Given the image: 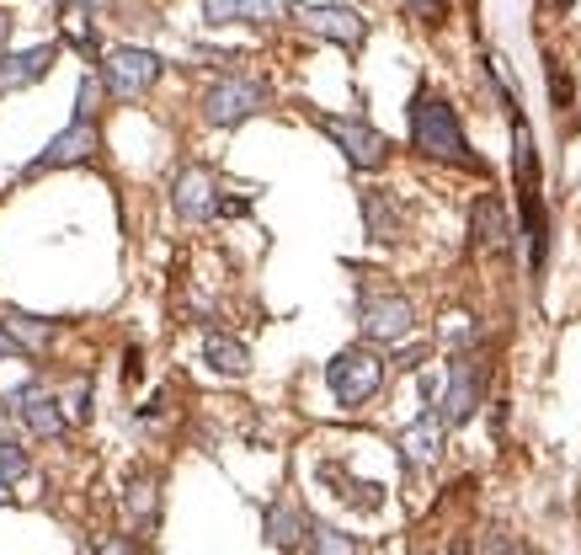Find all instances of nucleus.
Masks as SVG:
<instances>
[{"label":"nucleus","instance_id":"5","mask_svg":"<svg viewBox=\"0 0 581 555\" xmlns=\"http://www.w3.org/2000/svg\"><path fill=\"white\" fill-rule=\"evenodd\" d=\"M320 128L331 134V145H337V150L347 155V166H358V171H379V166L390 160V139H384L373 124H363V118L320 113Z\"/></svg>","mask_w":581,"mask_h":555},{"label":"nucleus","instance_id":"22","mask_svg":"<svg viewBox=\"0 0 581 555\" xmlns=\"http://www.w3.org/2000/svg\"><path fill=\"white\" fill-rule=\"evenodd\" d=\"M22 475H28V454H22V443L0 438V481H6V486H17Z\"/></svg>","mask_w":581,"mask_h":555},{"label":"nucleus","instance_id":"9","mask_svg":"<svg viewBox=\"0 0 581 555\" xmlns=\"http://www.w3.org/2000/svg\"><path fill=\"white\" fill-rule=\"evenodd\" d=\"M171 209H177V219H187V224L214 219L219 214L214 177H209L203 166H187V171H177V182H171Z\"/></svg>","mask_w":581,"mask_h":555},{"label":"nucleus","instance_id":"2","mask_svg":"<svg viewBox=\"0 0 581 555\" xmlns=\"http://www.w3.org/2000/svg\"><path fill=\"white\" fill-rule=\"evenodd\" d=\"M267 102H273V86H267V81H256V75H224V81H214L209 96H203V118L214 128H235V124H245V118H256Z\"/></svg>","mask_w":581,"mask_h":555},{"label":"nucleus","instance_id":"20","mask_svg":"<svg viewBox=\"0 0 581 555\" xmlns=\"http://www.w3.org/2000/svg\"><path fill=\"white\" fill-rule=\"evenodd\" d=\"M309 551L315 555H358V540L331 524H309Z\"/></svg>","mask_w":581,"mask_h":555},{"label":"nucleus","instance_id":"16","mask_svg":"<svg viewBox=\"0 0 581 555\" xmlns=\"http://www.w3.org/2000/svg\"><path fill=\"white\" fill-rule=\"evenodd\" d=\"M305 540H309V519L288 496H277L273 507H267V545H273V551H299Z\"/></svg>","mask_w":581,"mask_h":555},{"label":"nucleus","instance_id":"23","mask_svg":"<svg viewBox=\"0 0 581 555\" xmlns=\"http://www.w3.org/2000/svg\"><path fill=\"white\" fill-rule=\"evenodd\" d=\"M405 17H416L422 28H437L448 17V0H405Z\"/></svg>","mask_w":581,"mask_h":555},{"label":"nucleus","instance_id":"25","mask_svg":"<svg viewBox=\"0 0 581 555\" xmlns=\"http://www.w3.org/2000/svg\"><path fill=\"white\" fill-rule=\"evenodd\" d=\"M550 96H554V107H571V86H566V70L550 60Z\"/></svg>","mask_w":581,"mask_h":555},{"label":"nucleus","instance_id":"19","mask_svg":"<svg viewBox=\"0 0 581 555\" xmlns=\"http://www.w3.org/2000/svg\"><path fill=\"white\" fill-rule=\"evenodd\" d=\"M363 224H368V241H379V247L400 241V209L384 187H368L363 192Z\"/></svg>","mask_w":581,"mask_h":555},{"label":"nucleus","instance_id":"7","mask_svg":"<svg viewBox=\"0 0 581 555\" xmlns=\"http://www.w3.org/2000/svg\"><path fill=\"white\" fill-rule=\"evenodd\" d=\"M443 443H448V417L427 406L411 428H400V460L411 470H427V464L443 460Z\"/></svg>","mask_w":581,"mask_h":555},{"label":"nucleus","instance_id":"17","mask_svg":"<svg viewBox=\"0 0 581 555\" xmlns=\"http://www.w3.org/2000/svg\"><path fill=\"white\" fill-rule=\"evenodd\" d=\"M17 411H22V422H28L38 438H64V417H60V401L43 390V385H28L22 396H17Z\"/></svg>","mask_w":581,"mask_h":555},{"label":"nucleus","instance_id":"13","mask_svg":"<svg viewBox=\"0 0 581 555\" xmlns=\"http://www.w3.org/2000/svg\"><path fill=\"white\" fill-rule=\"evenodd\" d=\"M60 60L54 43H38V49H22V54H0V92H22L32 81H43Z\"/></svg>","mask_w":581,"mask_h":555},{"label":"nucleus","instance_id":"27","mask_svg":"<svg viewBox=\"0 0 581 555\" xmlns=\"http://www.w3.org/2000/svg\"><path fill=\"white\" fill-rule=\"evenodd\" d=\"M96 555H139V551H134V540H102Z\"/></svg>","mask_w":581,"mask_h":555},{"label":"nucleus","instance_id":"21","mask_svg":"<svg viewBox=\"0 0 581 555\" xmlns=\"http://www.w3.org/2000/svg\"><path fill=\"white\" fill-rule=\"evenodd\" d=\"M0 326L22 342V347H43V342H49V321H32V315H6Z\"/></svg>","mask_w":581,"mask_h":555},{"label":"nucleus","instance_id":"1","mask_svg":"<svg viewBox=\"0 0 581 555\" xmlns=\"http://www.w3.org/2000/svg\"><path fill=\"white\" fill-rule=\"evenodd\" d=\"M411 150L427 155V160H448V166H459V171H475V177H486V160L469 150L459 113H454L443 96H432L427 86L411 96Z\"/></svg>","mask_w":581,"mask_h":555},{"label":"nucleus","instance_id":"6","mask_svg":"<svg viewBox=\"0 0 581 555\" xmlns=\"http://www.w3.org/2000/svg\"><path fill=\"white\" fill-rule=\"evenodd\" d=\"M160 54L150 49H113L107 60H102V86L118 96V102H134V96H145L160 81Z\"/></svg>","mask_w":581,"mask_h":555},{"label":"nucleus","instance_id":"24","mask_svg":"<svg viewBox=\"0 0 581 555\" xmlns=\"http://www.w3.org/2000/svg\"><path fill=\"white\" fill-rule=\"evenodd\" d=\"M486 551H490V555H534L528 545H522V540H513L507 528H490V534H486Z\"/></svg>","mask_w":581,"mask_h":555},{"label":"nucleus","instance_id":"15","mask_svg":"<svg viewBox=\"0 0 581 555\" xmlns=\"http://www.w3.org/2000/svg\"><path fill=\"white\" fill-rule=\"evenodd\" d=\"M123 519L134 524V534H150L160 524V492H155V475H128L123 486Z\"/></svg>","mask_w":581,"mask_h":555},{"label":"nucleus","instance_id":"12","mask_svg":"<svg viewBox=\"0 0 581 555\" xmlns=\"http://www.w3.org/2000/svg\"><path fill=\"white\" fill-rule=\"evenodd\" d=\"M96 150V128L86 124V118H75V124L64 128V134H54L49 145H43V155L32 160L28 171L38 177V171H60V166H75V160H86V155Z\"/></svg>","mask_w":581,"mask_h":555},{"label":"nucleus","instance_id":"3","mask_svg":"<svg viewBox=\"0 0 581 555\" xmlns=\"http://www.w3.org/2000/svg\"><path fill=\"white\" fill-rule=\"evenodd\" d=\"M326 385H331V396L341 406H363L379 396V385H384V358L373 353V347H347L337 353L331 364H326Z\"/></svg>","mask_w":581,"mask_h":555},{"label":"nucleus","instance_id":"14","mask_svg":"<svg viewBox=\"0 0 581 555\" xmlns=\"http://www.w3.org/2000/svg\"><path fill=\"white\" fill-rule=\"evenodd\" d=\"M480 406V364L475 358H459L448 369V390H443V417L448 422H469Z\"/></svg>","mask_w":581,"mask_h":555},{"label":"nucleus","instance_id":"28","mask_svg":"<svg viewBox=\"0 0 581 555\" xmlns=\"http://www.w3.org/2000/svg\"><path fill=\"white\" fill-rule=\"evenodd\" d=\"M6 32H11V22H6V17H0V49H6Z\"/></svg>","mask_w":581,"mask_h":555},{"label":"nucleus","instance_id":"4","mask_svg":"<svg viewBox=\"0 0 581 555\" xmlns=\"http://www.w3.org/2000/svg\"><path fill=\"white\" fill-rule=\"evenodd\" d=\"M358 326H363L368 342H405L411 326H416V310H411V300L395 294V289L363 283V294H358Z\"/></svg>","mask_w":581,"mask_h":555},{"label":"nucleus","instance_id":"26","mask_svg":"<svg viewBox=\"0 0 581 555\" xmlns=\"http://www.w3.org/2000/svg\"><path fill=\"white\" fill-rule=\"evenodd\" d=\"M75 102H81V107H75V113H81V118H86V113H96V102H102V86H96L92 75H86V81H81V96H75Z\"/></svg>","mask_w":581,"mask_h":555},{"label":"nucleus","instance_id":"11","mask_svg":"<svg viewBox=\"0 0 581 555\" xmlns=\"http://www.w3.org/2000/svg\"><path fill=\"white\" fill-rule=\"evenodd\" d=\"M283 11H299V6H294V0H203V22H209V28H230V22L267 28Z\"/></svg>","mask_w":581,"mask_h":555},{"label":"nucleus","instance_id":"10","mask_svg":"<svg viewBox=\"0 0 581 555\" xmlns=\"http://www.w3.org/2000/svg\"><path fill=\"white\" fill-rule=\"evenodd\" d=\"M469 241H475V251H486V256L513 251V224H507V209H501L496 192L475 198V209H469Z\"/></svg>","mask_w":581,"mask_h":555},{"label":"nucleus","instance_id":"8","mask_svg":"<svg viewBox=\"0 0 581 555\" xmlns=\"http://www.w3.org/2000/svg\"><path fill=\"white\" fill-rule=\"evenodd\" d=\"M299 22H305V32L326 38V43H341V49H358L368 38L363 11H352V6H299Z\"/></svg>","mask_w":581,"mask_h":555},{"label":"nucleus","instance_id":"18","mask_svg":"<svg viewBox=\"0 0 581 555\" xmlns=\"http://www.w3.org/2000/svg\"><path fill=\"white\" fill-rule=\"evenodd\" d=\"M203 364H209L214 374L241 379V374H251V353H245L241 337H230V332H209V337H203Z\"/></svg>","mask_w":581,"mask_h":555}]
</instances>
